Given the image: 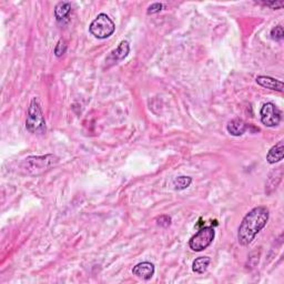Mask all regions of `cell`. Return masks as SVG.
<instances>
[{"mask_svg": "<svg viewBox=\"0 0 284 284\" xmlns=\"http://www.w3.org/2000/svg\"><path fill=\"white\" fill-rule=\"evenodd\" d=\"M270 218L269 209L256 207L243 218L238 230V240L241 246H249L256 234L264 228Z\"/></svg>", "mask_w": 284, "mask_h": 284, "instance_id": "1", "label": "cell"}, {"mask_svg": "<svg viewBox=\"0 0 284 284\" xmlns=\"http://www.w3.org/2000/svg\"><path fill=\"white\" fill-rule=\"evenodd\" d=\"M59 162V158L54 155L32 156L20 163L21 171L30 176H39L50 170Z\"/></svg>", "mask_w": 284, "mask_h": 284, "instance_id": "2", "label": "cell"}, {"mask_svg": "<svg viewBox=\"0 0 284 284\" xmlns=\"http://www.w3.org/2000/svg\"><path fill=\"white\" fill-rule=\"evenodd\" d=\"M26 128L30 133L41 134L46 132V120L38 98H32L29 104L27 118H26Z\"/></svg>", "mask_w": 284, "mask_h": 284, "instance_id": "3", "label": "cell"}, {"mask_svg": "<svg viewBox=\"0 0 284 284\" xmlns=\"http://www.w3.org/2000/svg\"><path fill=\"white\" fill-rule=\"evenodd\" d=\"M89 30L93 36L98 39H106L111 36L116 30V25L106 14H100L91 23Z\"/></svg>", "mask_w": 284, "mask_h": 284, "instance_id": "4", "label": "cell"}, {"mask_svg": "<svg viewBox=\"0 0 284 284\" xmlns=\"http://www.w3.org/2000/svg\"><path fill=\"white\" fill-rule=\"evenodd\" d=\"M216 237V231L212 226H203L190 239L189 247L192 251L201 252L210 247Z\"/></svg>", "mask_w": 284, "mask_h": 284, "instance_id": "5", "label": "cell"}, {"mask_svg": "<svg viewBox=\"0 0 284 284\" xmlns=\"http://www.w3.org/2000/svg\"><path fill=\"white\" fill-rule=\"evenodd\" d=\"M260 116L262 124L265 126H269V128H273V126H279L282 120L281 111H280V109L272 102H266L262 106L260 110Z\"/></svg>", "mask_w": 284, "mask_h": 284, "instance_id": "6", "label": "cell"}, {"mask_svg": "<svg viewBox=\"0 0 284 284\" xmlns=\"http://www.w3.org/2000/svg\"><path fill=\"white\" fill-rule=\"evenodd\" d=\"M130 51V46H129V42L126 40H122L119 46H118L115 50L110 52V55L108 56V58L106 59V63H117L118 61H121L124 60L125 58H126V56H128Z\"/></svg>", "mask_w": 284, "mask_h": 284, "instance_id": "7", "label": "cell"}, {"mask_svg": "<svg viewBox=\"0 0 284 284\" xmlns=\"http://www.w3.org/2000/svg\"><path fill=\"white\" fill-rule=\"evenodd\" d=\"M155 265L150 263V262H141L134 266L132 270V273L135 277L148 281L150 280L155 274Z\"/></svg>", "mask_w": 284, "mask_h": 284, "instance_id": "8", "label": "cell"}, {"mask_svg": "<svg viewBox=\"0 0 284 284\" xmlns=\"http://www.w3.org/2000/svg\"><path fill=\"white\" fill-rule=\"evenodd\" d=\"M255 80L257 82V85L263 87V88L279 91V93H283L284 90L283 82L281 80L274 79V78H271L268 76H259L256 77Z\"/></svg>", "mask_w": 284, "mask_h": 284, "instance_id": "9", "label": "cell"}, {"mask_svg": "<svg viewBox=\"0 0 284 284\" xmlns=\"http://www.w3.org/2000/svg\"><path fill=\"white\" fill-rule=\"evenodd\" d=\"M71 14V3L67 1H60L55 7V17L58 23L64 24L69 21V17Z\"/></svg>", "mask_w": 284, "mask_h": 284, "instance_id": "10", "label": "cell"}, {"mask_svg": "<svg viewBox=\"0 0 284 284\" xmlns=\"http://www.w3.org/2000/svg\"><path fill=\"white\" fill-rule=\"evenodd\" d=\"M283 177V168L279 167L278 169L273 170L272 172L270 173V176L268 178V181H266L265 185V192L266 194H271L273 191L277 190L278 186L280 185V182L282 180Z\"/></svg>", "mask_w": 284, "mask_h": 284, "instance_id": "11", "label": "cell"}, {"mask_svg": "<svg viewBox=\"0 0 284 284\" xmlns=\"http://www.w3.org/2000/svg\"><path fill=\"white\" fill-rule=\"evenodd\" d=\"M283 157H284V142L283 140H281V141H279L277 145L271 148L268 155H266V161H268L270 164H274L283 160Z\"/></svg>", "mask_w": 284, "mask_h": 284, "instance_id": "12", "label": "cell"}, {"mask_svg": "<svg viewBox=\"0 0 284 284\" xmlns=\"http://www.w3.org/2000/svg\"><path fill=\"white\" fill-rule=\"evenodd\" d=\"M226 130L233 137H240L248 130V125L240 118H235V119L229 122L228 126H226Z\"/></svg>", "mask_w": 284, "mask_h": 284, "instance_id": "13", "label": "cell"}, {"mask_svg": "<svg viewBox=\"0 0 284 284\" xmlns=\"http://www.w3.org/2000/svg\"><path fill=\"white\" fill-rule=\"evenodd\" d=\"M209 264H210V257L208 256L196 257L193 261V263H192V270H193L195 273L202 274L207 271Z\"/></svg>", "mask_w": 284, "mask_h": 284, "instance_id": "14", "label": "cell"}, {"mask_svg": "<svg viewBox=\"0 0 284 284\" xmlns=\"http://www.w3.org/2000/svg\"><path fill=\"white\" fill-rule=\"evenodd\" d=\"M192 183V179L187 176L178 177L173 180V187L176 190H185L189 188Z\"/></svg>", "mask_w": 284, "mask_h": 284, "instance_id": "15", "label": "cell"}, {"mask_svg": "<svg viewBox=\"0 0 284 284\" xmlns=\"http://www.w3.org/2000/svg\"><path fill=\"white\" fill-rule=\"evenodd\" d=\"M271 38L275 41H281L284 38V32L282 26H277L272 30H271Z\"/></svg>", "mask_w": 284, "mask_h": 284, "instance_id": "16", "label": "cell"}, {"mask_svg": "<svg viewBox=\"0 0 284 284\" xmlns=\"http://www.w3.org/2000/svg\"><path fill=\"white\" fill-rule=\"evenodd\" d=\"M65 51H67V43L63 40V39H60L58 41V43L56 45L55 48V55L57 57H61L65 54Z\"/></svg>", "mask_w": 284, "mask_h": 284, "instance_id": "17", "label": "cell"}, {"mask_svg": "<svg viewBox=\"0 0 284 284\" xmlns=\"http://www.w3.org/2000/svg\"><path fill=\"white\" fill-rule=\"evenodd\" d=\"M157 224L159 226H162V228H168V226L171 224V218L168 216H161L157 218Z\"/></svg>", "mask_w": 284, "mask_h": 284, "instance_id": "18", "label": "cell"}, {"mask_svg": "<svg viewBox=\"0 0 284 284\" xmlns=\"http://www.w3.org/2000/svg\"><path fill=\"white\" fill-rule=\"evenodd\" d=\"M163 6L162 3H159V2H156V3H152V5L148 8V15H154L157 14V12H159L161 9H162Z\"/></svg>", "mask_w": 284, "mask_h": 284, "instance_id": "19", "label": "cell"}, {"mask_svg": "<svg viewBox=\"0 0 284 284\" xmlns=\"http://www.w3.org/2000/svg\"><path fill=\"white\" fill-rule=\"evenodd\" d=\"M261 3L264 6L271 7L272 9H281L284 5L283 1H266V2H261Z\"/></svg>", "mask_w": 284, "mask_h": 284, "instance_id": "20", "label": "cell"}]
</instances>
